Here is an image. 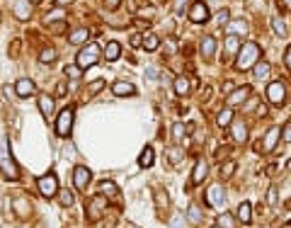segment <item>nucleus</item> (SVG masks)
I'll list each match as a JSON object with an SVG mask.
<instances>
[{
  "label": "nucleus",
  "instance_id": "f257e3e1",
  "mask_svg": "<svg viewBox=\"0 0 291 228\" xmlns=\"http://www.w3.org/2000/svg\"><path fill=\"white\" fill-rule=\"evenodd\" d=\"M257 59H260V46H257L255 41H248V44H243V49L238 51L235 68H238V71H245V68H250Z\"/></svg>",
  "mask_w": 291,
  "mask_h": 228
},
{
  "label": "nucleus",
  "instance_id": "f03ea898",
  "mask_svg": "<svg viewBox=\"0 0 291 228\" xmlns=\"http://www.w3.org/2000/svg\"><path fill=\"white\" fill-rule=\"evenodd\" d=\"M0 170H2V175L10 177V180H17V177H20L17 163L12 160V155H10V148H7V141H5V139L0 141Z\"/></svg>",
  "mask_w": 291,
  "mask_h": 228
},
{
  "label": "nucleus",
  "instance_id": "7ed1b4c3",
  "mask_svg": "<svg viewBox=\"0 0 291 228\" xmlns=\"http://www.w3.org/2000/svg\"><path fill=\"white\" fill-rule=\"evenodd\" d=\"M97 59H100V46H97V44H87V46H83V49L78 51L75 66H80V68H90V66L97 63Z\"/></svg>",
  "mask_w": 291,
  "mask_h": 228
},
{
  "label": "nucleus",
  "instance_id": "20e7f679",
  "mask_svg": "<svg viewBox=\"0 0 291 228\" xmlns=\"http://www.w3.org/2000/svg\"><path fill=\"white\" fill-rule=\"evenodd\" d=\"M37 189L42 192V197H54L59 194V177L54 172H46L37 180Z\"/></svg>",
  "mask_w": 291,
  "mask_h": 228
},
{
  "label": "nucleus",
  "instance_id": "39448f33",
  "mask_svg": "<svg viewBox=\"0 0 291 228\" xmlns=\"http://www.w3.org/2000/svg\"><path fill=\"white\" fill-rule=\"evenodd\" d=\"M87 211H85V216H87V221H100V216L104 214V209H107V202H104V197L102 194H97V197H92L90 202H87V207H85Z\"/></svg>",
  "mask_w": 291,
  "mask_h": 228
},
{
  "label": "nucleus",
  "instance_id": "423d86ee",
  "mask_svg": "<svg viewBox=\"0 0 291 228\" xmlns=\"http://www.w3.org/2000/svg\"><path fill=\"white\" fill-rule=\"evenodd\" d=\"M73 117H75L73 107H66V109L59 112V119H56V134H59V136H68V134H71Z\"/></svg>",
  "mask_w": 291,
  "mask_h": 228
},
{
  "label": "nucleus",
  "instance_id": "0eeeda50",
  "mask_svg": "<svg viewBox=\"0 0 291 228\" xmlns=\"http://www.w3.org/2000/svg\"><path fill=\"white\" fill-rule=\"evenodd\" d=\"M279 139H282V131H279L277 126H272V129H270V131L265 134L262 144H257V151H260V153H272L274 148H277Z\"/></svg>",
  "mask_w": 291,
  "mask_h": 228
},
{
  "label": "nucleus",
  "instance_id": "6e6552de",
  "mask_svg": "<svg viewBox=\"0 0 291 228\" xmlns=\"http://www.w3.org/2000/svg\"><path fill=\"white\" fill-rule=\"evenodd\" d=\"M267 100H270L272 104H282V102L287 100V87H284V83H279V80L270 83V85H267Z\"/></svg>",
  "mask_w": 291,
  "mask_h": 228
},
{
  "label": "nucleus",
  "instance_id": "1a4fd4ad",
  "mask_svg": "<svg viewBox=\"0 0 291 228\" xmlns=\"http://www.w3.org/2000/svg\"><path fill=\"white\" fill-rule=\"evenodd\" d=\"M90 180H92V172H90L85 165H78V167L73 170V182H75V189H80V192H87V185H90Z\"/></svg>",
  "mask_w": 291,
  "mask_h": 228
},
{
  "label": "nucleus",
  "instance_id": "9d476101",
  "mask_svg": "<svg viewBox=\"0 0 291 228\" xmlns=\"http://www.w3.org/2000/svg\"><path fill=\"white\" fill-rule=\"evenodd\" d=\"M189 20H192L194 24H204V22L209 20V5H207V2H194L192 10H189Z\"/></svg>",
  "mask_w": 291,
  "mask_h": 228
},
{
  "label": "nucleus",
  "instance_id": "9b49d317",
  "mask_svg": "<svg viewBox=\"0 0 291 228\" xmlns=\"http://www.w3.org/2000/svg\"><path fill=\"white\" fill-rule=\"evenodd\" d=\"M34 90H37V85H34V80H29V78H20V80L15 83V95H17V97H29V95H34Z\"/></svg>",
  "mask_w": 291,
  "mask_h": 228
},
{
  "label": "nucleus",
  "instance_id": "f8f14e48",
  "mask_svg": "<svg viewBox=\"0 0 291 228\" xmlns=\"http://www.w3.org/2000/svg\"><path fill=\"white\" fill-rule=\"evenodd\" d=\"M248 95H250V87L248 85H243V87H235L230 95H228V107H235V104H245V100H248Z\"/></svg>",
  "mask_w": 291,
  "mask_h": 228
},
{
  "label": "nucleus",
  "instance_id": "ddd939ff",
  "mask_svg": "<svg viewBox=\"0 0 291 228\" xmlns=\"http://www.w3.org/2000/svg\"><path fill=\"white\" fill-rule=\"evenodd\" d=\"M207 202H209L211 207H223V202H226V192H223L221 185L209 187V192H207Z\"/></svg>",
  "mask_w": 291,
  "mask_h": 228
},
{
  "label": "nucleus",
  "instance_id": "4468645a",
  "mask_svg": "<svg viewBox=\"0 0 291 228\" xmlns=\"http://www.w3.org/2000/svg\"><path fill=\"white\" fill-rule=\"evenodd\" d=\"M12 10H15V17L17 20H29L32 17V2L29 0H15Z\"/></svg>",
  "mask_w": 291,
  "mask_h": 228
},
{
  "label": "nucleus",
  "instance_id": "2eb2a0df",
  "mask_svg": "<svg viewBox=\"0 0 291 228\" xmlns=\"http://www.w3.org/2000/svg\"><path fill=\"white\" fill-rule=\"evenodd\" d=\"M112 92L117 97H131V95H136V87L131 83H126V80H119V83L112 85Z\"/></svg>",
  "mask_w": 291,
  "mask_h": 228
},
{
  "label": "nucleus",
  "instance_id": "dca6fc26",
  "mask_svg": "<svg viewBox=\"0 0 291 228\" xmlns=\"http://www.w3.org/2000/svg\"><path fill=\"white\" fill-rule=\"evenodd\" d=\"M207 172H209V165H207V160H204V158H199V160H197V165H194V172H192V185L204 182Z\"/></svg>",
  "mask_w": 291,
  "mask_h": 228
},
{
  "label": "nucleus",
  "instance_id": "f3484780",
  "mask_svg": "<svg viewBox=\"0 0 291 228\" xmlns=\"http://www.w3.org/2000/svg\"><path fill=\"white\" fill-rule=\"evenodd\" d=\"M245 32H248V22L245 20H233V22L226 24V34H230V37H240Z\"/></svg>",
  "mask_w": 291,
  "mask_h": 228
},
{
  "label": "nucleus",
  "instance_id": "a211bd4d",
  "mask_svg": "<svg viewBox=\"0 0 291 228\" xmlns=\"http://www.w3.org/2000/svg\"><path fill=\"white\" fill-rule=\"evenodd\" d=\"M39 112L46 117V119H51L54 117V97H49V95H39Z\"/></svg>",
  "mask_w": 291,
  "mask_h": 228
},
{
  "label": "nucleus",
  "instance_id": "6ab92c4d",
  "mask_svg": "<svg viewBox=\"0 0 291 228\" xmlns=\"http://www.w3.org/2000/svg\"><path fill=\"white\" fill-rule=\"evenodd\" d=\"M199 49H202V56H204V59H211V56L216 54V39L207 34V37L202 39V44H199Z\"/></svg>",
  "mask_w": 291,
  "mask_h": 228
},
{
  "label": "nucleus",
  "instance_id": "aec40b11",
  "mask_svg": "<svg viewBox=\"0 0 291 228\" xmlns=\"http://www.w3.org/2000/svg\"><path fill=\"white\" fill-rule=\"evenodd\" d=\"M100 194H102V197H109V199H117V197H119V187H117L112 180H102V182H100Z\"/></svg>",
  "mask_w": 291,
  "mask_h": 228
},
{
  "label": "nucleus",
  "instance_id": "412c9836",
  "mask_svg": "<svg viewBox=\"0 0 291 228\" xmlns=\"http://www.w3.org/2000/svg\"><path fill=\"white\" fill-rule=\"evenodd\" d=\"M233 139L238 144H245L248 141V124L245 122H233Z\"/></svg>",
  "mask_w": 291,
  "mask_h": 228
},
{
  "label": "nucleus",
  "instance_id": "4be33fe9",
  "mask_svg": "<svg viewBox=\"0 0 291 228\" xmlns=\"http://www.w3.org/2000/svg\"><path fill=\"white\" fill-rule=\"evenodd\" d=\"M189 90H192V80L185 76L175 78V92L180 95V97H185V95H189Z\"/></svg>",
  "mask_w": 291,
  "mask_h": 228
},
{
  "label": "nucleus",
  "instance_id": "5701e85b",
  "mask_svg": "<svg viewBox=\"0 0 291 228\" xmlns=\"http://www.w3.org/2000/svg\"><path fill=\"white\" fill-rule=\"evenodd\" d=\"M235 216H238V221L250 224V221H252V207H250L248 202H243V204L238 207V214H235Z\"/></svg>",
  "mask_w": 291,
  "mask_h": 228
},
{
  "label": "nucleus",
  "instance_id": "b1692460",
  "mask_svg": "<svg viewBox=\"0 0 291 228\" xmlns=\"http://www.w3.org/2000/svg\"><path fill=\"white\" fill-rule=\"evenodd\" d=\"M153 160H155V153H153L150 146H146L144 151H141V155H139V167H150Z\"/></svg>",
  "mask_w": 291,
  "mask_h": 228
},
{
  "label": "nucleus",
  "instance_id": "393cba45",
  "mask_svg": "<svg viewBox=\"0 0 291 228\" xmlns=\"http://www.w3.org/2000/svg\"><path fill=\"white\" fill-rule=\"evenodd\" d=\"M87 37H90V32H87L85 27H80V29H75L71 37H68V44H75V46H78V44H85Z\"/></svg>",
  "mask_w": 291,
  "mask_h": 228
},
{
  "label": "nucleus",
  "instance_id": "a878e982",
  "mask_svg": "<svg viewBox=\"0 0 291 228\" xmlns=\"http://www.w3.org/2000/svg\"><path fill=\"white\" fill-rule=\"evenodd\" d=\"M187 219H189L192 226H199L202 219H204V216H202V209H199L197 204H189V209H187Z\"/></svg>",
  "mask_w": 291,
  "mask_h": 228
},
{
  "label": "nucleus",
  "instance_id": "bb28decb",
  "mask_svg": "<svg viewBox=\"0 0 291 228\" xmlns=\"http://www.w3.org/2000/svg\"><path fill=\"white\" fill-rule=\"evenodd\" d=\"M230 122H233V109H230V107L221 109V112L216 114V124L221 126V129H223V126H228Z\"/></svg>",
  "mask_w": 291,
  "mask_h": 228
},
{
  "label": "nucleus",
  "instance_id": "cd10ccee",
  "mask_svg": "<svg viewBox=\"0 0 291 228\" xmlns=\"http://www.w3.org/2000/svg\"><path fill=\"white\" fill-rule=\"evenodd\" d=\"M153 197H155V209H167L170 197H167V192H165V189H155V192H153Z\"/></svg>",
  "mask_w": 291,
  "mask_h": 228
},
{
  "label": "nucleus",
  "instance_id": "c85d7f7f",
  "mask_svg": "<svg viewBox=\"0 0 291 228\" xmlns=\"http://www.w3.org/2000/svg\"><path fill=\"white\" fill-rule=\"evenodd\" d=\"M119 51H122L119 41H109V44H107V49H104V56H107V61H117V59H119Z\"/></svg>",
  "mask_w": 291,
  "mask_h": 228
},
{
  "label": "nucleus",
  "instance_id": "c756f323",
  "mask_svg": "<svg viewBox=\"0 0 291 228\" xmlns=\"http://www.w3.org/2000/svg\"><path fill=\"white\" fill-rule=\"evenodd\" d=\"M160 46V37L158 34H146L144 37V49L146 51H155Z\"/></svg>",
  "mask_w": 291,
  "mask_h": 228
},
{
  "label": "nucleus",
  "instance_id": "7c9ffc66",
  "mask_svg": "<svg viewBox=\"0 0 291 228\" xmlns=\"http://www.w3.org/2000/svg\"><path fill=\"white\" fill-rule=\"evenodd\" d=\"M15 207H17V216H20V219H27L29 211H32V204H27V199H17Z\"/></svg>",
  "mask_w": 291,
  "mask_h": 228
},
{
  "label": "nucleus",
  "instance_id": "2f4dec72",
  "mask_svg": "<svg viewBox=\"0 0 291 228\" xmlns=\"http://www.w3.org/2000/svg\"><path fill=\"white\" fill-rule=\"evenodd\" d=\"M59 202H61V207H73V202H75V197H73L71 189H59Z\"/></svg>",
  "mask_w": 291,
  "mask_h": 228
},
{
  "label": "nucleus",
  "instance_id": "473e14b6",
  "mask_svg": "<svg viewBox=\"0 0 291 228\" xmlns=\"http://www.w3.org/2000/svg\"><path fill=\"white\" fill-rule=\"evenodd\" d=\"M272 29H274V34H277V37H284V34H287V24L282 22V17H279V15H274V17H272Z\"/></svg>",
  "mask_w": 291,
  "mask_h": 228
},
{
  "label": "nucleus",
  "instance_id": "72a5a7b5",
  "mask_svg": "<svg viewBox=\"0 0 291 228\" xmlns=\"http://www.w3.org/2000/svg\"><path fill=\"white\" fill-rule=\"evenodd\" d=\"M56 59H59L56 49H44V51L39 54V63H54Z\"/></svg>",
  "mask_w": 291,
  "mask_h": 228
},
{
  "label": "nucleus",
  "instance_id": "f704fd0d",
  "mask_svg": "<svg viewBox=\"0 0 291 228\" xmlns=\"http://www.w3.org/2000/svg\"><path fill=\"white\" fill-rule=\"evenodd\" d=\"M218 172H221V177H223V180L233 177V172H235V160H226V163L221 165V170H218Z\"/></svg>",
  "mask_w": 291,
  "mask_h": 228
},
{
  "label": "nucleus",
  "instance_id": "c9c22d12",
  "mask_svg": "<svg viewBox=\"0 0 291 228\" xmlns=\"http://www.w3.org/2000/svg\"><path fill=\"white\" fill-rule=\"evenodd\" d=\"M252 76L257 78V80H262V78L270 76V63L267 61H262V63H255V73Z\"/></svg>",
  "mask_w": 291,
  "mask_h": 228
},
{
  "label": "nucleus",
  "instance_id": "e433bc0d",
  "mask_svg": "<svg viewBox=\"0 0 291 228\" xmlns=\"http://www.w3.org/2000/svg\"><path fill=\"white\" fill-rule=\"evenodd\" d=\"M216 226L218 228H235V219H233L230 214H221L218 221H216Z\"/></svg>",
  "mask_w": 291,
  "mask_h": 228
},
{
  "label": "nucleus",
  "instance_id": "4c0bfd02",
  "mask_svg": "<svg viewBox=\"0 0 291 228\" xmlns=\"http://www.w3.org/2000/svg\"><path fill=\"white\" fill-rule=\"evenodd\" d=\"M226 49H228L230 54H238V51H240L243 46H240L238 37H230V34H228V37H226Z\"/></svg>",
  "mask_w": 291,
  "mask_h": 228
},
{
  "label": "nucleus",
  "instance_id": "58836bf2",
  "mask_svg": "<svg viewBox=\"0 0 291 228\" xmlns=\"http://www.w3.org/2000/svg\"><path fill=\"white\" fill-rule=\"evenodd\" d=\"M185 134H189V131H185V124L177 122V124L172 126V139H175V144H180V141L185 139Z\"/></svg>",
  "mask_w": 291,
  "mask_h": 228
},
{
  "label": "nucleus",
  "instance_id": "ea45409f",
  "mask_svg": "<svg viewBox=\"0 0 291 228\" xmlns=\"http://www.w3.org/2000/svg\"><path fill=\"white\" fill-rule=\"evenodd\" d=\"M102 87H104V80H102V78H97V80H92V83L87 85V95H97Z\"/></svg>",
  "mask_w": 291,
  "mask_h": 228
},
{
  "label": "nucleus",
  "instance_id": "a19ab883",
  "mask_svg": "<svg viewBox=\"0 0 291 228\" xmlns=\"http://www.w3.org/2000/svg\"><path fill=\"white\" fill-rule=\"evenodd\" d=\"M167 158H170V163L175 165V163H180V160L185 158V151H182V148H170V153H167Z\"/></svg>",
  "mask_w": 291,
  "mask_h": 228
},
{
  "label": "nucleus",
  "instance_id": "79ce46f5",
  "mask_svg": "<svg viewBox=\"0 0 291 228\" xmlns=\"http://www.w3.org/2000/svg\"><path fill=\"white\" fill-rule=\"evenodd\" d=\"M80 71H83L80 66H66V71H63V73L71 78V80H78V78H80Z\"/></svg>",
  "mask_w": 291,
  "mask_h": 228
},
{
  "label": "nucleus",
  "instance_id": "37998d69",
  "mask_svg": "<svg viewBox=\"0 0 291 228\" xmlns=\"http://www.w3.org/2000/svg\"><path fill=\"white\" fill-rule=\"evenodd\" d=\"M49 29H51V32H56V34H61V32H66V22H63V20H56V22H51V24H49Z\"/></svg>",
  "mask_w": 291,
  "mask_h": 228
},
{
  "label": "nucleus",
  "instance_id": "c03bdc74",
  "mask_svg": "<svg viewBox=\"0 0 291 228\" xmlns=\"http://www.w3.org/2000/svg\"><path fill=\"white\" fill-rule=\"evenodd\" d=\"M170 226H172V228H182V226H185V219H182V214H175V216L170 219Z\"/></svg>",
  "mask_w": 291,
  "mask_h": 228
},
{
  "label": "nucleus",
  "instance_id": "a18cd8bd",
  "mask_svg": "<svg viewBox=\"0 0 291 228\" xmlns=\"http://www.w3.org/2000/svg\"><path fill=\"white\" fill-rule=\"evenodd\" d=\"M56 20H63V12L61 10H54V12H49V17H46V22L51 24V22H56Z\"/></svg>",
  "mask_w": 291,
  "mask_h": 228
},
{
  "label": "nucleus",
  "instance_id": "49530a36",
  "mask_svg": "<svg viewBox=\"0 0 291 228\" xmlns=\"http://www.w3.org/2000/svg\"><path fill=\"white\" fill-rule=\"evenodd\" d=\"M228 15H230V12H228V10H226V7H223V10H221V12H218V24H221V27H223V24H226V22H228Z\"/></svg>",
  "mask_w": 291,
  "mask_h": 228
},
{
  "label": "nucleus",
  "instance_id": "de8ad7c7",
  "mask_svg": "<svg viewBox=\"0 0 291 228\" xmlns=\"http://www.w3.org/2000/svg\"><path fill=\"white\" fill-rule=\"evenodd\" d=\"M267 202H270V204H277V187H270V192H267Z\"/></svg>",
  "mask_w": 291,
  "mask_h": 228
},
{
  "label": "nucleus",
  "instance_id": "09e8293b",
  "mask_svg": "<svg viewBox=\"0 0 291 228\" xmlns=\"http://www.w3.org/2000/svg\"><path fill=\"white\" fill-rule=\"evenodd\" d=\"M68 92H66V83H59L56 85V97H66Z\"/></svg>",
  "mask_w": 291,
  "mask_h": 228
},
{
  "label": "nucleus",
  "instance_id": "8fccbe9b",
  "mask_svg": "<svg viewBox=\"0 0 291 228\" xmlns=\"http://www.w3.org/2000/svg\"><path fill=\"white\" fill-rule=\"evenodd\" d=\"M119 2H122V0H104V7H107V10H112V12H114V10H117V7H119Z\"/></svg>",
  "mask_w": 291,
  "mask_h": 228
},
{
  "label": "nucleus",
  "instance_id": "3c124183",
  "mask_svg": "<svg viewBox=\"0 0 291 228\" xmlns=\"http://www.w3.org/2000/svg\"><path fill=\"white\" fill-rule=\"evenodd\" d=\"M284 66L289 68V73H291V46H287V51H284Z\"/></svg>",
  "mask_w": 291,
  "mask_h": 228
},
{
  "label": "nucleus",
  "instance_id": "603ef678",
  "mask_svg": "<svg viewBox=\"0 0 291 228\" xmlns=\"http://www.w3.org/2000/svg\"><path fill=\"white\" fill-rule=\"evenodd\" d=\"M187 2H189V0H175V5H172V7H175V12H182Z\"/></svg>",
  "mask_w": 291,
  "mask_h": 228
},
{
  "label": "nucleus",
  "instance_id": "864d4df0",
  "mask_svg": "<svg viewBox=\"0 0 291 228\" xmlns=\"http://www.w3.org/2000/svg\"><path fill=\"white\" fill-rule=\"evenodd\" d=\"M282 139H284V141H291V122L284 126V134H282Z\"/></svg>",
  "mask_w": 291,
  "mask_h": 228
},
{
  "label": "nucleus",
  "instance_id": "5fc2aeb1",
  "mask_svg": "<svg viewBox=\"0 0 291 228\" xmlns=\"http://www.w3.org/2000/svg\"><path fill=\"white\" fill-rule=\"evenodd\" d=\"M131 44H134V46L144 44V37H141V34H134V37H131Z\"/></svg>",
  "mask_w": 291,
  "mask_h": 228
},
{
  "label": "nucleus",
  "instance_id": "6e6d98bb",
  "mask_svg": "<svg viewBox=\"0 0 291 228\" xmlns=\"http://www.w3.org/2000/svg\"><path fill=\"white\" fill-rule=\"evenodd\" d=\"M17 49H20V41H12V49H10V51H12V56H17Z\"/></svg>",
  "mask_w": 291,
  "mask_h": 228
},
{
  "label": "nucleus",
  "instance_id": "4d7b16f0",
  "mask_svg": "<svg viewBox=\"0 0 291 228\" xmlns=\"http://www.w3.org/2000/svg\"><path fill=\"white\" fill-rule=\"evenodd\" d=\"M279 5H282V7H287V10H291V0H279Z\"/></svg>",
  "mask_w": 291,
  "mask_h": 228
},
{
  "label": "nucleus",
  "instance_id": "13d9d810",
  "mask_svg": "<svg viewBox=\"0 0 291 228\" xmlns=\"http://www.w3.org/2000/svg\"><path fill=\"white\" fill-rule=\"evenodd\" d=\"M255 104H257V100H250L248 104H243V109H250V107H255Z\"/></svg>",
  "mask_w": 291,
  "mask_h": 228
},
{
  "label": "nucleus",
  "instance_id": "bf43d9fd",
  "mask_svg": "<svg viewBox=\"0 0 291 228\" xmlns=\"http://www.w3.org/2000/svg\"><path fill=\"white\" fill-rule=\"evenodd\" d=\"M73 0H56V5H59V7H63V5H71Z\"/></svg>",
  "mask_w": 291,
  "mask_h": 228
},
{
  "label": "nucleus",
  "instance_id": "052dcab7",
  "mask_svg": "<svg viewBox=\"0 0 291 228\" xmlns=\"http://www.w3.org/2000/svg\"><path fill=\"white\" fill-rule=\"evenodd\" d=\"M284 207H287V209L291 211V199H287V204H284Z\"/></svg>",
  "mask_w": 291,
  "mask_h": 228
},
{
  "label": "nucleus",
  "instance_id": "680f3d73",
  "mask_svg": "<svg viewBox=\"0 0 291 228\" xmlns=\"http://www.w3.org/2000/svg\"><path fill=\"white\" fill-rule=\"evenodd\" d=\"M287 170H289V172H291V158H289V160H287Z\"/></svg>",
  "mask_w": 291,
  "mask_h": 228
},
{
  "label": "nucleus",
  "instance_id": "e2e57ef3",
  "mask_svg": "<svg viewBox=\"0 0 291 228\" xmlns=\"http://www.w3.org/2000/svg\"><path fill=\"white\" fill-rule=\"evenodd\" d=\"M29 2H32V5H39V2H42V0H29Z\"/></svg>",
  "mask_w": 291,
  "mask_h": 228
},
{
  "label": "nucleus",
  "instance_id": "0e129e2a",
  "mask_svg": "<svg viewBox=\"0 0 291 228\" xmlns=\"http://www.w3.org/2000/svg\"><path fill=\"white\" fill-rule=\"evenodd\" d=\"M126 228H139V226H134V224H126Z\"/></svg>",
  "mask_w": 291,
  "mask_h": 228
},
{
  "label": "nucleus",
  "instance_id": "69168bd1",
  "mask_svg": "<svg viewBox=\"0 0 291 228\" xmlns=\"http://www.w3.org/2000/svg\"><path fill=\"white\" fill-rule=\"evenodd\" d=\"M214 228H218V226H214Z\"/></svg>",
  "mask_w": 291,
  "mask_h": 228
}]
</instances>
